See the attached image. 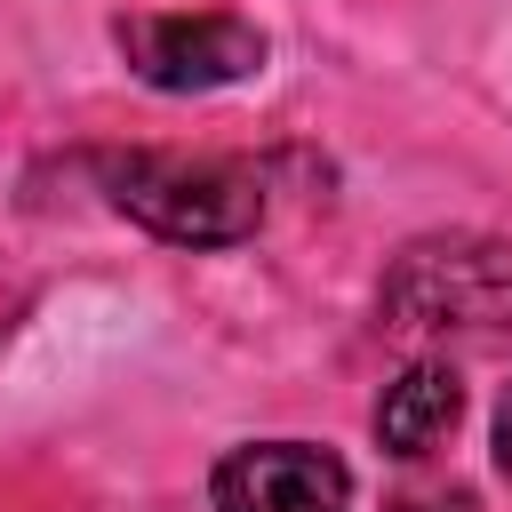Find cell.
<instances>
[{"label": "cell", "instance_id": "1", "mask_svg": "<svg viewBox=\"0 0 512 512\" xmlns=\"http://www.w3.org/2000/svg\"><path fill=\"white\" fill-rule=\"evenodd\" d=\"M104 192L120 216L176 248H232L264 224V176L216 152H120L104 160Z\"/></svg>", "mask_w": 512, "mask_h": 512}, {"label": "cell", "instance_id": "2", "mask_svg": "<svg viewBox=\"0 0 512 512\" xmlns=\"http://www.w3.org/2000/svg\"><path fill=\"white\" fill-rule=\"evenodd\" d=\"M392 328H512V240H416L384 280Z\"/></svg>", "mask_w": 512, "mask_h": 512}, {"label": "cell", "instance_id": "3", "mask_svg": "<svg viewBox=\"0 0 512 512\" xmlns=\"http://www.w3.org/2000/svg\"><path fill=\"white\" fill-rule=\"evenodd\" d=\"M120 56L136 80L168 88V96H200V88H232L248 72H264V32L232 8H200V16H120L112 24Z\"/></svg>", "mask_w": 512, "mask_h": 512}, {"label": "cell", "instance_id": "4", "mask_svg": "<svg viewBox=\"0 0 512 512\" xmlns=\"http://www.w3.org/2000/svg\"><path fill=\"white\" fill-rule=\"evenodd\" d=\"M216 512H352V472L312 440H248L208 480Z\"/></svg>", "mask_w": 512, "mask_h": 512}, {"label": "cell", "instance_id": "5", "mask_svg": "<svg viewBox=\"0 0 512 512\" xmlns=\"http://www.w3.org/2000/svg\"><path fill=\"white\" fill-rule=\"evenodd\" d=\"M456 408H464V384H456V368H408L400 384H384V400H376V440L392 448V456H424V448H440L448 432H456Z\"/></svg>", "mask_w": 512, "mask_h": 512}, {"label": "cell", "instance_id": "6", "mask_svg": "<svg viewBox=\"0 0 512 512\" xmlns=\"http://www.w3.org/2000/svg\"><path fill=\"white\" fill-rule=\"evenodd\" d=\"M392 512H472V496L456 488V496H408V504H392Z\"/></svg>", "mask_w": 512, "mask_h": 512}, {"label": "cell", "instance_id": "7", "mask_svg": "<svg viewBox=\"0 0 512 512\" xmlns=\"http://www.w3.org/2000/svg\"><path fill=\"white\" fill-rule=\"evenodd\" d=\"M496 464H504V472H512V392H504V400H496Z\"/></svg>", "mask_w": 512, "mask_h": 512}]
</instances>
